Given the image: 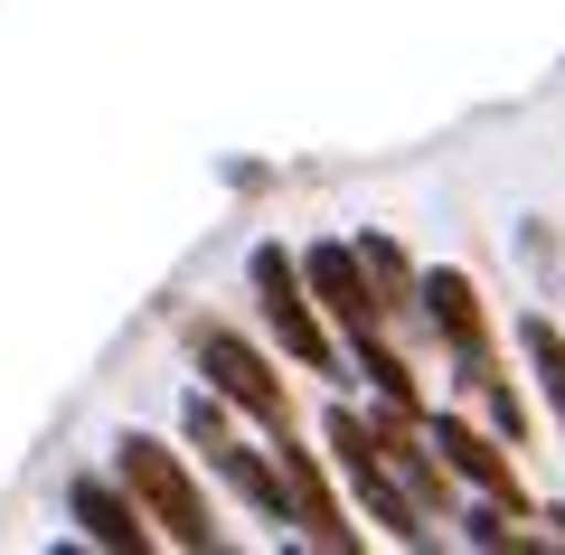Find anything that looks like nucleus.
Instances as JSON below:
<instances>
[{"label": "nucleus", "instance_id": "f257e3e1", "mask_svg": "<svg viewBox=\"0 0 565 555\" xmlns=\"http://www.w3.org/2000/svg\"><path fill=\"white\" fill-rule=\"evenodd\" d=\"M114 461H122V490H132L141 509H151V527H161L170 546H217V527H207L199 490H189V461L170 452V442L122 434V442H114Z\"/></svg>", "mask_w": 565, "mask_h": 555}, {"label": "nucleus", "instance_id": "20e7f679", "mask_svg": "<svg viewBox=\"0 0 565 555\" xmlns=\"http://www.w3.org/2000/svg\"><path fill=\"white\" fill-rule=\"evenodd\" d=\"M199 367H207V396H226V405H245V415L264 424V434H282V377L264 367V349H245L236 330H199Z\"/></svg>", "mask_w": 565, "mask_h": 555}, {"label": "nucleus", "instance_id": "1a4fd4ad", "mask_svg": "<svg viewBox=\"0 0 565 555\" xmlns=\"http://www.w3.org/2000/svg\"><path fill=\"white\" fill-rule=\"evenodd\" d=\"M66 509H76V527L95 536V546H114V555H141V546H151L141 509H132L122 490H104V480H76V490H66Z\"/></svg>", "mask_w": 565, "mask_h": 555}, {"label": "nucleus", "instance_id": "0eeeda50", "mask_svg": "<svg viewBox=\"0 0 565 555\" xmlns=\"http://www.w3.org/2000/svg\"><path fill=\"white\" fill-rule=\"evenodd\" d=\"M434 461H452V471H462L471 490H490V499H500L509 517L527 509V499H519V471H509V452H500L490 434H471L462 415H434Z\"/></svg>", "mask_w": 565, "mask_h": 555}, {"label": "nucleus", "instance_id": "9d476101", "mask_svg": "<svg viewBox=\"0 0 565 555\" xmlns=\"http://www.w3.org/2000/svg\"><path fill=\"white\" fill-rule=\"evenodd\" d=\"M349 349H359V367H367V377H377V396H386V405H405V415H415V405H424V396H415V377H405V357L386 349L377 330H349Z\"/></svg>", "mask_w": 565, "mask_h": 555}, {"label": "nucleus", "instance_id": "f03ea898", "mask_svg": "<svg viewBox=\"0 0 565 555\" xmlns=\"http://www.w3.org/2000/svg\"><path fill=\"white\" fill-rule=\"evenodd\" d=\"M255 301H264V320H274V339L292 349V367L330 377V339H321V320H311V282H302V264L282 255V245H255Z\"/></svg>", "mask_w": 565, "mask_h": 555}, {"label": "nucleus", "instance_id": "423d86ee", "mask_svg": "<svg viewBox=\"0 0 565 555\" xmlns=\"http://www.w3.org/2000/svg\"><path fill=\"white\" fill-rule=\"evenodd\" d=\"M415 301H424V320H434V330L452 339V357H462V377L481 386V377H490V349H481V301H471V282H462V274L444 264V274H424V282H415Z\"/></svg>", "mask_w": 565, "mask_h": 555}, {"label": "nucleus", "instance_id": "f8f14e48", "mask_svg": "<svg viewBox=\"0 0 565 555\" xmlns=\"http://www.w3.org/2000/svg\"><path fill=\"white\" fill-rule=\"evenodd\" d=\"M349 255L367 264V282H377V301H386V311H396V301H415V274H405V255H396L386 236H359Z\"/></svg>", "mask_w": 565, "mask_h": 555}, {"label": "nucleus", "instance_id": "7ed1b4c3", "mask_svg": "<svg viewBox=\"0 0 565 555\" xmlns=\"http://www.w3.org/2000/svg\"><path fill=\"white\" fill-rule=\"evenodd\" d=\"M330 452H340V480L367 499V509H377V527H386V536H405V546H424V509L396 490V471L377 461V442H367V424L349 415V405H330Z\"/></svg>", "mask_w": 565, "mask_h": 555}, {"label": "nucleus", "instance_id": "9b49d317", "mask_svg": "<svg viewBox=\"0 0 565 555\" xmlns=\"http://www.w3.org/2000/svg\"><path fill=\"white\" fill-rule=\"evenodd\" d=\"M519 349H527V367L546 377V405H556V424H565V339L546 330V320H519Z\"/></svg>", "mask_w": 565, "mask_h": 555}, {"label": "nucleus", "instance_id": "39448f33", "mask_svg": "<svg viewBox=\"0 0 565 555\" xmlns=\"http://www.w3.org/2000/svg\"><path fill=\"white\" fill-rule=\"evenodd\" d=\"M302 282L321 292V311L340 320V330H386V301H377V282H367V264L349 255V245H311Z\"/></svg>", "mask_w": 565, "mask_h": 555}, {"label": "nucleus", "instance_id": "6e6552de", "mask_svg": "<svg viewBox=\"0 0 565 555\" xmlns=\"http://www.w3.org/2000/svg\"><path fill=\"white\" fill-rule=\"evenodd\" d=\"M274 471H282V517H302V536L311 546H349V527H340V509H330V490H321V471H311V452L292 442V424L274 434Z\"/></svg>", "mask_w": 565, "mask_h": 555}]
</instances>
